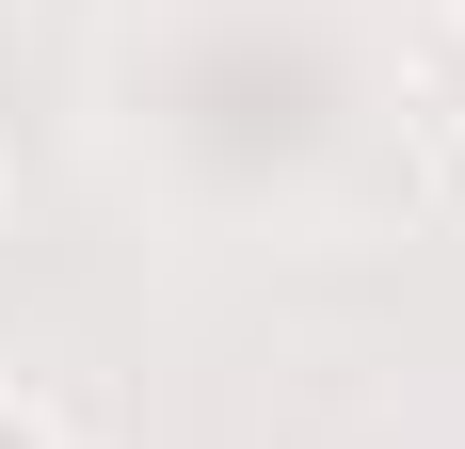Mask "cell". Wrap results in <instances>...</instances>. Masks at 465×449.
<instances>
[{"label": "cell", "instance_id": "6da1fadb", "mask_svg": "<svg viewBox=\"0 0 465 449\" xmlns=\"http://www.w3.org/2000/svg\"><path fill=\"white\" fill-rule=\"evenodd\" d=\"M0 449H64V417H48L33 385H0Z\"/></svg>", "mask_w": 465, "mask_h": 449}, {"label": "cell", "instance_id": "7a4b0ae2", "mask_svg": "<svg viewBox=\"0 0 465 449\" xmlns=\"http://www.w3.org/2000/svg\"><path fill=\"white\" fill-rule=\"evenodd\" d=\"M450 16H465V0H450Z\"/></svg>", "mask_w": 465, "mask_h": 449}]
</instances>
